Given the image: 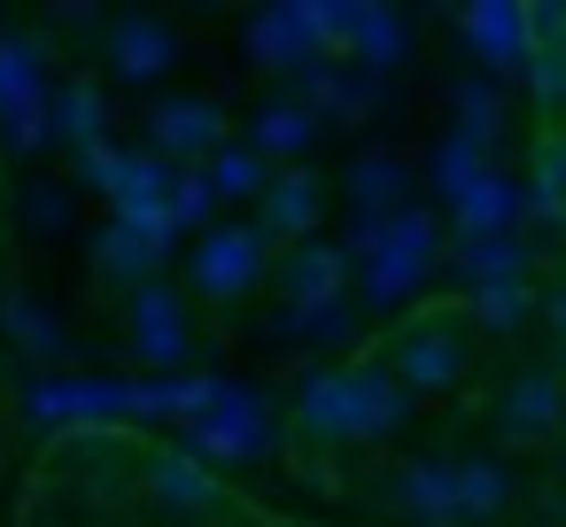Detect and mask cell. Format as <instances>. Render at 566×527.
Returning a JSON list of instances; mask_svg holds the SVG:
<instances>
[{
	"label": "cell",
	"mask_w": 566,
	"mask_h": 527,
	"mask_svg": "<svg viewBox=\"0 0 566 527\" xmlns=\"http://www.w3.org/2000/svg\"><path fill=\"white\" fill-rule=\"evenodd\" d=\"M427 187H434V202H442V218H450V241H481V233H520V225H527L520 179H512L489 148H473V140H458V133L434 140Z\"/></svg>",
	"instance_id": "7a4b0ae2"
},
{
	"label": "cell",
	"mask_w": 566,
	"mask_h": 527,
	"mask_svg": "<svg viewBox=\"0 0 566 527\" xmlns=\"http://www.w3.org/2000/svg\"><path fill=\"white\" fill-rule=\"evenodd\" d=\"M403 419H411V396L396 388V372L380 357H357V426H365V442H388Z\"/></svg>",
	"instance_id": "484cf974"
},
{
	"label": "cell",
	"mask_w": 566,
	"mask_h": 527,
	"mask_svg": "<svg viewBox=\"0 0 566 527\" xmlns=\"http://www.w3.org/2000/svg\"><path fill=\"white\" fill-rule=\"evenodd\" d=\"M264 264H272L264 225H210V233L195 241V287H202L210 303H241V295L264 280Z\"/></svg>",
	"instance_id": "8fae6325"
},
{
	"label": "cell",
	"mask_w": 566,
	"mask_h": 527,
	"mask_svg": "<svg viewBox=\"0 0 566 527\" xmlns=\"http://www.w3.org/2000/svg\"><path fill=\"white\" fill-rule=\"evenodd\" d=\"M125 171H133V148H117V140H102V148L78 156V187L102 194L109 210H117V194H125Z\"/></svg>",
	"instance_id": "836d02e7"
},
{
	"label": "cell",
	"mask_w": 566,
	"mask_h": 527,
	"mask_svg": "<svg viewBox=\"0 0 566 527\" xmlns=\"http://www.w3.org/2000/svg\"><path fill=\"white\" fill-rule=\"evenodd\" d=\"M458 310H465V326H473V334H496V341H504V334H527V326H535L543 295H535L527 280H520V287H473Z\"/></svg>",
	"instance_id": "83f0119b"
},
{
	"label": "cell",
	"mask_w": 566,
	"mask_h": 527,
	"mask_svg": "<svg viewBox=\"0 0 566 527\" xmlns=\"http://www.w3.org/2000/svg\"><path fill=\"white\" fill-rule=\"evenodd\" d=\"M342 194H349V225H365V218H403V210H419V171H411L403 156L373 148V156H357V164L342 171Z\"/></svg>",
	"instance_id": "2e32d148"
},
{
	"label": "cell",
	"mask_w": 566,
	"mask_h": 527,
	"mask_svg": "<svg viewBox=\"0 0 566 527\" xmlns=\"http://www.w3.org/2000/svg\"><path fill=\"white\" fill-rule=\"evenodd\" d=\"M512 496H520V481L504 457H458V519H496V512H512Z\"/></svg>",
	"instance_id": "f1b7e54d"
},
{
	"label": "cell",
	"mask_w": 566,
	"mask_h": 527,
	"mask_svg": "<svg viewBox=\"0 0 566 527\" xmlns=\"http://www.w3.org/2000/svg\"><path fill=\"white\" fill-rule=\"evenodd\" d=\"M520 194H527V218H543V225L566 233V133H543V140H535Z\"/></svg>",
	"instance_id": "4316f807"
},
{
	"label": "cell",
	"mask_w": 566,
	"mask_h": 527,
	"mask_svg": "<svg viewBox=\"0 0 566 527\" xmlns=\"http://www.w3.org/2000/svg\"><path fill=\"white\" fill-rule=\"evenodd\" d=\"M55 140H71V156H86V148L109 140V94H102L94 78L55 86Z\"/></svg>",
	"instance_id": "d4e9b609"
},
{
	"label": "cell",
	"mask_w": 566,
	"mask_h": 527,
	"mask_svg": "<svg viewBox=\"0 0 566 527\" xmlns=\"http://www.w3.org/2000/svg\"><path fill=\"white\" fill-rule=\"evenodd\" d=\"M55 24H63V32H109L102 9H55Z\"/></svg>",
	"instance_id": "74e56055"
},
{
	"label": "cell",
	"mask_w": 566,
	"mask_h": 527,
	"mask_svg": "<svg viewBox=\"0 0 566 527\" xmlns=\"http://www.w3.org/2000/svg\"><path fill=\"white\" fill-rule=\"evenodd\" d=\"M24 527H40V519H24Z\"/></svg>",
	"instance_id": "f35d334b"
},
{
	"label": "cell",
	"mask_w": 566,
	"mask_h": 527,
	"mask_svg": "<svg viewBox=\"0 0 566 527\" xmlns=\"http://www.w3.org/2000/svg\"><path fill=\"white\" fill-rule=\"evenodd\" d=\"M295 434H311V442H365V426H357V365H311L303 380H295Z\"/></svg>",
	"instance_id": "7c38bea8"
},
{
	"label": "cell",
	"mask_w": 566,
	"mask_h": 527,
	"mask_svg": "<svg viewBox=\"0 0 566 527\" xmlns=\"http://www.w3.org/2000/svg\"><path fill=\"white\" fill-rule=\"evenodd\" d=\"M187 450H195L202 465H256V457H272V450H280L272 403L249 396V388H233V380H218V396L187 419Z\"/></svg>",
	"instance_id": "5b68a950"
},
{
	"label": "cell",
	"mask_w": 566,
	"mask_h": 527,
	"mask_svg": "<svg viewBox=\"0 0 566 527\" xmlns=\"http://www.w3.org/2000/svg\"><path fill=\"white\" fill-rule=\"evenodd\" d=\"M241 55L272 78H303L311 63H326L318 48V24H311V0H280V9H256L241 24Z\"/></svg>",
	"instance_id": "30bf717a"
},
{
	"label": "cell",
	"mask_w": 566,
	"mask_h": 527,
	"mask_svg": "<svg viewBox=\"0 0 566 527\" xmlns=\"http://www.w3.org/2000/svg\"><path fill=\"white\" fill-rule=\"evenodd\" d=\"M450 264H458L465 295H473V287H520V280H527V241H520V233H481V241H450Z\"/></svg>",
	"instance_id": "7402d4cb"
},
{
	"label": "cell",
	"mask_w": 566,
	"mask_h": 527,
	"mask_svg": "<svg viewBox=\"0 0 566 527\" xmlns=\"http://www.w3.org/2000/svg\"><path fill=\"white\" fill-rule=\"evenodd\" d=\"M0 318H9V326H17V341H32L40 357H63V334H55V318H40V303H32L24 287H9V295H0Z\"/></svg>",
	"instance_id": "d590c367"
},
{
	"label": "cell",
	"mask_w": 566,
	"mask_h": 527,
	"mask_svg": "<svg viewBox=\"0 0 566 527\" xmlns=\"http://www.w3.org/2000/svg\"><path fill=\"white\" fill-rule=\"evenodd\" d=\"M140 496L164 512V519H179V527H195V519H218L226 512V488H218V473L179 442V450H148L140 457Z\"/></svg>",
	"instance_id": "9c48e42d"
},
{
	"label": "cell",
	"mask_w": 566,
	"mask_h": 527,
	"mask_svg": "<svg viewBox=\"0 0 566 527\" xmlns=\"http://www.w3.org/2000/svg\"><path fill=\"white\" fill-rule=\"evenodd\" d=\"M17 218H24V233H71V187L63 179H32L17 194Z\"/></svg>",
	"instance_id": "d6a6232c"
},
{
	"label": "cell",
	"mask_w": 566,
	"mask_h": 527,
	"mask_svg": "<svg viewBox=\"0 0 566 527\" xmlns=\"http://www.w3.org/2000/svg\"><path fill=\"white\" fill-rule=\"evenodd\" d=\"M357 295H342V303H280V318H272V334L280 341H303V349H349L357 341Z\"/></svg>",
	"instance_id": "603a6c76"
},
{
	"label": "cell",
	"mask_w": 566,
	"mask_h": 527,
	"mask_svg": "<svg viewBox=\"0 0 566 527\" xmlns=\"http://www.w3.org/2000/svg\"><path fill=\"white\" fill-rule=\"evenodd\" d=\"M280 295L287 303H342L349 295V249L342 241H303L280 256Z\"/></svg>",
	"instance_id": "ffe728a7"
},
{
	"label": "cell",
	"mask_w": 566,
	"mask_h": 527,
	"mask_svg": "<svg viewBox=\"0 0 566 527\" xmlns=\"http://www.w3.org/2000/svg\"><path fill=\"white\" fill-rule=\"evenodd\" d=\"M295 94H303V109H311L318 125H373V117L388 109V86L365 78V71H349V63H311V71L295 78Z\"/></svg>",
	"instance_id": "9a60e30c"
},
{
	"label": "cell",
	"mask_w": 566,
	"mask_h": 527,
	"mask_svg": "<svg viewBox=\"0 0 566 527\" xmlns=\"http://www.w3.org/2000/svg\"><path fill=\"white\" fill-rule=\"evenodd\" d=\"M349 287H357V310H403L427 280H434V264L450 256V241H442V218L419 202V210H403V218H365V225H349Z\"/></svg>",
	"instance_id": "6da1fadb"
},
{
	"label": "cell",
	"mask_w": 566,
	"mask_h": 527,
	"mask_svg": "<svg viewBox=\"0 0 566 527\" xmlns=\"http://www.w3.org/2000/svg\"><path fill=\"white\" fill-rule=\"evenodd\" d=\"M318 218H326V187L295 164V171H272V187H264V210H256V225H264V241L280 249H303V241H318Z\"/></svg>",
	"instance_id": "e0dca14e"
},
{
	"label": "cell",
	"mask_w": 566,
	"mask_h": 527,
	"mask_svg": "<svg viewBox=\"0 0 566 527\" xmlns=\"http://www.w3.org/2000/svg\"><path fill=\"white\" fill-rule=\"evenodd\" d=\"M450 133L496 156V140H504V86H496V78H481V71L450 78Z\"/></svg>",
	"instance_id": "cb8c5ba5"
},
{
	"label": "cell",
	"mask_w": 566,
	"mask_h": 527,
	"mask_svg": "<svg viewBox=\"0 0 566 527\" xmlns=\"http://www.w3.org/2000/svg\"><path fill=\"white\" fill-rule=\"evenodd\" d=\"M210 218H218V194H210V179H202V171H179V179H171V225L202 241V233H210Z\"/></svg>",
	"instance_id": "e575fe53"
},
{
	"label": "cell",
	"mask_w": 566,
	"mask_h": 527,
	"mask_svg": "<svg viewBox=\"0 0 566 527\" xmlns=\"http://www.w3.org/2000/svg\"><path fill=\"white\" fill-rule=\"evenodd\" d=\"M318 133H326V125L303 109V94H272V102L249 117V148H256L264 164H287V171L303 164V148H311Z\"/></svg>",
	"instance_id": "44dd1931"
},
{
	"label": "cell",
	"mask_w": 566,
	"mask_h": 527,
	"mask_svg": "<svg viewBox=\"0 0 566 527\" xmlns=\"http://www.w3.org/2000/svg\"><path fill=\"white\" fill-rule=\"evenodd\" d=\"M202 179H210L218 210H226V202H264V187H272V164H264L249 140H233V148H218V156L202 164Z\"/></svg>",
	"instance_id": "f546056e"
},
{
	"label": "cell",
	"mask_w": 566,
	"mask_h": 527,
	"mask_svg": "<svg viewBox=\"0 0 566 527\" xmlns=\"http://www.w3.org/2000/svg\"><path fill=\"white\" fill-rule=\"evenodd\" d=\"M489 426H496L512 450H543L551 434H566V380H558L551 365H520V372L496 388Z\"/></svg>",
	"instance_id": "8992f818"
},
{
	"label": "cell",
	"mask_w": 566,
	"mask_h": 527,
	"mask_svg": "<svg viewBox=\"0 0 566 527\" xmlns=\"http://www.w3.org/2000/svg\"><path fill=\"white\" fill-rule=\"evenodd\" d=\"M388 512H403L411 527H465L458 519V457H403L380 481Z\"/></svg>",
	"instance_id": "5bb4252c"
},
{
	"label": "cell",
	"mask_w": 566,
	"mask_h": 527,
	"mask_svg": "<svg viewBox=\"0 0 566 527\" xmlns=\"http://www.w3.org/2000/svg\"><path fill=\"white\" fill-rule=\"evenodd\" d=\"M0 140L17 156H40L55 140V86H48V48L32 32H0Z\"/></svg>",
	"instance_id": "277c9868"
},
{
	"label": "cell",
	"mask_w": 566,
	"mask_h": 527,
	"mask_svg": "<svg viewBox=\"0 0 566 527\" xmlns=\"http://www.w3.org/2000/svg\"><path fill=\"white\" fill-rule=\"evenodd\" d=\"M94 272H102V280H125V287L140 295V287H156L164 256H156V249H140V241H133V233H125V225L109 218V225L94 233Z\"/></svg>",
	"instance_id": "4dcf8cb0"
},
{
	"label": "cell",
	"mask_w": 566,
	"mask_h": 527,
	"mask_svg": "<svg viewBox=\"0 0 566 527\" xmlns=\"http://www.w3.org/2000/svg\"><path fill=\"white\" fill-rule=\"evenodd\" d=\"M133 357L156 365V372L187 365V310H179V295H171L164 280L133 295Z\"/></svg>",
	"instance_id": "d6986e66"
},
{
	"label": "cell",
	"mask_w": 566,
	"mask_h": 527,
	"mask_svg": "<svg viewBox=\"0 0 566 527\" xmlns=\"http://www.w3.org/2000/svg\"><path fill=\"white\" fill-rule=\"evenodd\" d=\"M411 32H419V24H411L403 9H349V55H342V63L388 86V78L411 63Z\"/></svg>",
	"instance_id": "ac0fdd59"
},
{
	"label": "cell",
	"mask_w": 566,
	"mask_h": 527,
	"mask_svg": "<svg viewBox=\"0 0 566 527\" xmlns=\"http://www.w3.org/2000/svg\"><path fill=\"white\" fill-rule=\"evenodd\" d=\"M520 94L535 102V117H566V48H535L527 71H520Z\"/></svg>",
	"instance_id": "1f68e13d"
},
{
	"label": "cell",
	"mask_w": 566,
	"mask_h": 527,
	"mask_svg": "<svg viewBox=\"0 0 566 527\" xmlns=\"http://www.w3.org/2000/svg\"><path fill=\"white\" fill-rule=\"evenodd\" d=\"M380 365L396 372V388L419 403V396H450L458 380H465V365H473V326H465V310H403L396 318V334L380 341Z\"/></svg>",
	"instance_id": "3957f363"
},
{
	"label": "cell",
	"mask_w": 566,
	"mask_h": 527,
	"mask_svg": "<svg viewBox=\"0 0 566 527\" xmlns=\"http://www.w3.org/2000/svg\"><path fill=\"white\" fill-rule=\"evenodd\" d=\"M218 148H233V140H226V109L210 94H171L148 109V156H164L171 171H202Z\"/></svg>",
	"instance_id": "ba28073f"
},
{
	"label": "cell",
	"mask_w": 566,
	"mask_h": 527,
	"mask_svg": "<svg viewBox=\"0 0 566 527\" xmlns=\"http://www.w3.org/2000/svg\"><path fill=\"white\" fill-rule=\"evenodd\" d=\"M535 326L566 349V287H543V310H535Z\"/></svg>",
	"instance_id": "8d00e7d4"
},
{
	"label": "cell",
	"mask_w": 566,
	"mask_h": 527,
	"mask_svg": "<svg viewBox=\"0 0 566 527\" xmlns=\"http://www.w3.org/2000/svg\"><path fill=\"white\" fill-rule=\"evenodd\" d=\"M102 55H109V71H117L125 86H156V78L179 63V24H164V17H148V9H125V17H109Z\"/></svg>",
	"instance_id": "4fadbf2b"
},
{
	"label": "cell",
	"mask_w": 566,
	"mask_h": 527,
	"mask_svg": "<svg viewBox=\"0 0 566 527\" xmlns=\"http://www.w3.org/2000/svg\"><path fill=\"white\" fill-rule=\"evenodd\" d=\"M450 24H458L473 71L496 78V86H512V78L527 71V55H535V32H527V9H520V0H473V9H458Z\"/></svg>",
	"instance_id": "52a82bcc"
}]
</instances>
